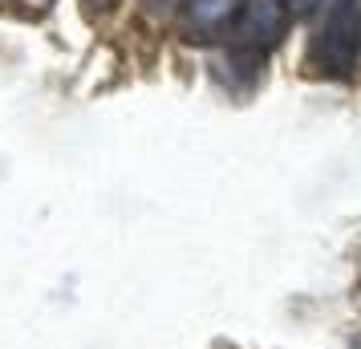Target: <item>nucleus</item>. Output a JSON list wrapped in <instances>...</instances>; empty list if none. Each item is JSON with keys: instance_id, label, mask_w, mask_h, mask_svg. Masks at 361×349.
I'll use <instances>...</instances> for the list:
<instances>
[{"instance_id": "1", "label": "nucleus", "mask_w": 361, "mask_h": 349, "mask_svg": "<svg viewBox=\"0 0 361 349\" xmlns=\"http://www.w3.org/2000/svg\"><path fill=\"white\" fill-rule=\"evenodd\" d=\"M361 61V0H333L309 41L305 66L317 78H349Z\"/></svg>"}, {"instance_id": "2", "label": "nucleus", "mask_w": 361, "mask_h": 349, "mask_svg": "<svg viewBox=\"0 0 361 349\" xmlns=\"http://www.w3.org/2000/svg\"><path fill=\"white\" fill-rule=\"evenodd\" d=\"M284 20H288V4L284 0H244L240 17L231 25V45L252 61H264L268 49L284 37Z\"/></svg>"}, {"instance_id": "3", "label": "nucleus", "mask_w": 361, "mask_h": 349, "mask_svg": "<svg viewBox=\"0 0 361 349\" xmlns=\"http://www.w3.org/2000/svg\"><path fill=\"white\" fill-rule=\"evenodd\" d=\"M244 0H187V37L207 41V37H228L235 17H240Z\"/></svg>"}, {"instance_id": "4", "label": "nucleus", "mask_w": 361, "mask_h": 349, "mask_svg": "<svg viewBox=\"0 0 361 349\" xmlns=\"http://www.w3.org/2000/svg\"><path fill=\"white\" fill-rule=\"evenodd\" d=\"M284 4H288V13H296V17H309L321 0H284Z\"/></svg>"}, {"instance_id": "5", "label": "nucleus", "mask_w": 361, "mask_h": 349, "mask_svg": "<svg viewBox=\"0 0 361 349\" xmlns=\"http://www.w3.org/2000/svg\"><path fill=\"white\" fill-rule=\"evenodd\" d=\"M150 8H159V13H171V8H179L183 0H147Z\"/></svg>"}, {"instance_id": "6", "label": "nucleus", "mask_w": 361, "mask_h": 349, "mask_svg": "<svg viewBox=\"0 0 361 349\" xmlns=\"http://www.w3.org/2000/svg\"><path fill=\"white\" fill-rule=\"evenodd\" d=\"M90 4H102V8H110V4H114V0H90Z\"/></svg>"}]
</instances>
